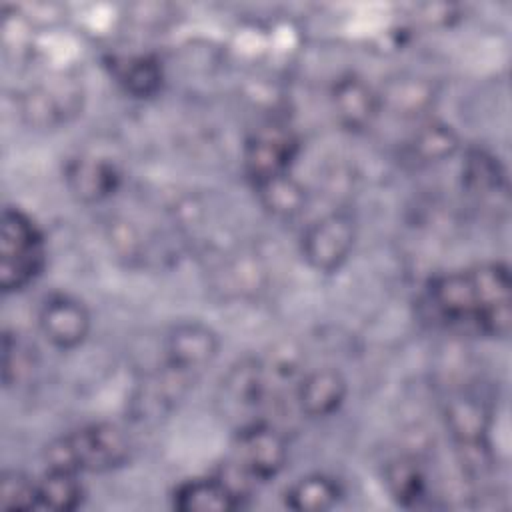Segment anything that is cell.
<instances>
[{
    "instance_id": "cell-1",
    "label": "cell",
    "mask_w": 512,
    "mask_h": 512,
    "mask_svg": "<svg viewBox=\"0 0 512 512\" xmlns=\"http://www.w3.org/2000/svg\"><path fill=\"white\" fill-rule=\"evenodd\" d=\"M44 458L48 468L74 474L110 472L128 462L130 440L120 426L94 422L52 440L46 446Z\"/></svg>"
},
{
    "instance_id": "cell-2",
    "label": "cell",
    "mask_w": 512,
    "mask_h": 512,
    "mask_svg": "<svg viewBox=\"0 0 512 512\" xmlns=\"http://www.w3.org/2000/svg\"><path fill=\"white\" fill-rule=\"evenodd\" d=\"M288 446L284 436L262 420L240 426L228 468L220 474L240 494H248L252 484L272 480L286 464Z\"/></svg>"
},
{
    "instance_id": "cell-3",
    "label": "cell",
    "mask_w": 512,
    "mask_h": 512,
    "mask_svg": "<svg viewBox=\"0 0 512 512\" xmlns=\"http://www.w3.org/2000/svg\"><path fill=\"white\" fill-rule=\"evenodd\" d=\"M46 264L44 236L20 208H4L0 224V288L16 292L34 282Z\"/></svg>"
},
{
    "instance_id": "cell-4",
    "label": "cell",
    "mask_w": 512,
    "mask_h": 512,
    "mask_svg": "<svg viewBox=\"0 0 512 512\" xmlns=\"http://www.w3.org/2000/svg\"><path fill=\"white\" fill-rule=\"evenodd\" d=\"M220 348L218 334L198 322L184 320L170 328L164 340V368L160 370L174 386H188L216 360Z\"/></svg>"
},
{
    "instance_id": "cell-5",
    "label": "cell",
    "mask_w": 512,
    "mask_h": 512,
    "mask_svg": "<svg viewBox=\"0 0 512 512\" xmlns=\"http://www.w3.org/2000/svg\"><path fill=\"white\" fill-rule=\"evenodd\" d=\"M356 222L348 212L336 210L310 222L302 232V256L318 272H336L352 254Z\"/></svg>"
},
{
    "instance_id": "cell-6",
    "label": "cell",
    "mask_w": 512,
    "mask_h": 512,
    "mask_svg": "<svg viewBox=\"0 0 512 512\" xmlns=\"http://www.w3.org/2000/svg\"><path fill=\"white\" fill-rule=\"evenodd\" d=\"M82 84L70 76H56L30 86L20 98V114L34 128H58L80 114Z\"/></svg>"
},
{
    "instance_id": "cell-7",
    "label": "cell",
    "mask_w": 512,
    "mask_h": 512,
    "mask_svg": "<svg viewBox=\"0 0 512 512\" xmlns=\"http://www.w3.org/2000/svg\"><path fill=\"white\" fill-rule=\"evenodd\" d=\"M478 298V324L476 330L504 338L512 324V282L508 266L502 262H486L470 268Z\"/></svg>"
},
{
    "instance_id": "cell-8",
    "label": "cell",
    "mask_w": 512,
    "mask_h": 512,
    "mask_svg": "<svg viewBox=\"0 0 512 512\" xmlns=\"http://www.w3.org/2000/svg\"><path fill=\"white\" fill-rule=\"evenodd\" d=\"M298 154V138L284 126L256 128L242 152V164L252 186L270 180L274 176L290 172V166Z\"/></svg>"
},
{
    "instance_id": "cell-9",
    "label": "cell",
    "mask_w": 512,
    "mask_h": 512,
    "mask_svg": "<svg viewBox=\"0 0 512 512\" xmlns=\"http://www.w3.org/2000/svg\"><path fill=\"white\" fill-rule=\"evenodd\" d=\"M38 326L54 348L72 350L86 340L90 332V314L74 296L52 294L40 306Z\"/></svg>"
},
{
    "instance_id": "cell-10",
    "label": "cell",
    "mask_w": 512,
    "mask_h": 512,
    "mask_svg": "<svg viewBox=\"0 0 512 512\" xmlns=\"http://www.w3.org/2000/svg\"><path fill=\"white\" fill-rule=\"evenodd\" d=\"M330 110L340 128L362 132L374 124L380 110L378 90L356 74H344L330 88Z\"/></svg>"
},
{
    "instance_id": "cell-11",
    "label": "cell",
    "mask_w": 512,
    "mask_h": 512,
    "mask_svg": "<svg viewBox=\"0 0 512 512\" xmlns=\"http://www.w3.org/2000/svg\"><path fill=\"white\" fill-rule=\"evenodd\" d=\"M428 300L434 312L446 324L476 328L478 298L470 276V268L436 276L428 284Z\"/></svg>"
},
{
    "instance_id": "cell-12",
    "label": "cell",
    "mask_w": 512,
    "mask_h": 512,
    "mask_svg": "<svg viewBox=\"0 0 512 512\" xmlns=\"http://www.w3.org/2000/svg\"><path fill=\"white\" fill-rule=\"evenodd\" d=\"M64 182L76 200L96 204L110 198L120 188L122 174L112 160L82 154L66 162Z\"/></svg>"
},
{
    "instance_id": "cell-13",
    "label": "cell",
    "mask_w": 512,
    "mask_h": 512,
    "mask_svg": "<svg viewBox=\"0 0 512 512\" xmlns=\"http://www.w3.org/2000/svg\"><path fill=\"white\" fill-rule=\"evenodd\" d=\"M346 394V378L332 366L316 368L304 374L296 386L298 408L310 418H326L334 414L344 404Z\"/></svg>"
},
{
    "instance_id": "cell-14",
    "label": "cell",
    "mask_w": 512,
    "mask_h": 512,
    "mask_svg": "<svg viewBox=\"0 0 512 512\" xmlns=\"http://www.w3.org/2000/svg\"><path fill=\"white\" fill-rule=\"evenodd\" d=\"M244 498V494L218 474L210 478H192L176 486L172 506L180 512H230L240 508Z\"/></svg>"
},
{
    "instance_id": "cell-15",
    "label": "cell",
    "mask_w": 512,
    "mask_h": 512,
    "mask_svg": "<svg viewBox=\"0 0 512 512\" xmlns=\"http://www.w3.org/2000/svg\"><path fill=\"white\" fill-rule=\"evenodd\" d=\"M380 110L398 118H420L436 100V88L430 78L420 74H396L378 90Z\"/></svg>"
},
{
    "instance_id": "cell-16",
    "label": "cell",
    "mask_w": 512,
    "mask_h": 512,
    "mask_svg": "<svg viewBox=\"0 0 512 512\" xmlns=\"http://www.w3.org/2000/svg\"><path fill=\"white\" fill-rule=\"evenodd\" d=\"M460 148V138L452 126L432 120L418 126L404 142L402 156L414 166H430L452 158Z\"/></svg>"
},
{
    "instance_id": "cell-17",
    "label": "cell",
    "mask_w": 512,
    "mask_h": 512,
    "mask_svg": "<svg viewBox=\"0 0 512 512\" xmlns=\"http://www.w3.org/2000/svg\"><path fill=\"white\" fill-rule=\"evenodd\" d=\"M266 390V366L254 358L234 364L222 380V398L240 412L256 410L264 402Z\"/></svg>"
},
{
    "instance_id": "cell-18",
    "label": "cell",
    "mask_w": 512,
    "mask_h": 512,
    "mask_svg": "<svg viewBox=\"0 0 512 512\" xmlns=\"http://www.w3.org/2000/svg\"><path fill=\"white\" fill-rule=\"evenodd\" d=\"M112 74L120 88L134 98H152L164 84L162 64L150 54L112 58Z\"/></svg>"
},
{
    "instance_id": "cell-19",
    "label": "cell",
    "mask_w": 512,
    "mask_h": 512,
    "mask_svg": "<svg viewBox=\"0 0 512 512\" xmlns=\"http://www.w3.org/2000/svg\"><path fill=\"white\" fill-rule=\"evenodd\" d=\"M384 484L400 506H418L428 492L422 464L414 456H396L384 468Z\"/></svg>"
},
{
    "instance_id": "cell-20",
    "label": "cell",
    "mask_w": 512,
    "mask_h": 512,
    "mask_svg": "<svg viewBox=\"0 0 512 512\" xmlns=\"http://www.w3.org/2000/svg\"><path fill=\"white\" fill-rule=\"evenodd\" d=\"M254 190L262 208L274 218L290 220L306 208V190L290 172L264 180L256 184Z\"/></svg>"
},
{
    "instance_id": "cell-21",
    "label": "cell",
    "mask_w": 512,
    "mask_h": 512,
    "mask_svg": "<svg viewBox=\"0 0 512 512\" xmlns=\"http://www.w3.org/2000/svg\"><path fill=\"white\" fill-rule=\"evenodd\" d=\"M464 188L476 198L506 196V172L498 158L486 150H470L462 164Z\"/></svg>"
},
{
    "instance_id": "cell-22",
    "label": "cell",
    "mask_w": 512,
    "mask_h": 512,
    "mask_svg": "<svg viewBox=\"0 0 512 512\" xmlns=\"http://www.w3.org/2000/svg\"><path fill=\"white\" fill-rule=\"evenodd\" d=\"M340 496L342 490L334 478L326 474H308L286 490L284 502L296 512H322L332 508Z\"/></svg>"
},
{
    "instance_id": "cell-23",
    "label": "cell",
    "mask_w": 512,
    "mask_h": 512,
    "mask_svg": "<svg viewBox=\"0 0 512 512\" xmlns=\"http://www.w3.org/2000/svg\"><path fill=\"white\" fill-rule=\"evenodd\" d=\"M36 486H38V508H44V510L70 512V510H76L84 498V488L78 480V474L68 470L48 468L44 476L36 480Z\"/></svg>"
},
{
    "instance_id": "cell-24",
    "label": "cell",
    "mask_w": 512,
    "mask_h": 512,
    "mask_svg": "<svg viewBox=\"0 0 512 512\" xmlns=\"http://www.w3.org/2000/svg\"><path fill=\"white\" fill-rule=\"evenodd\" d=\"M0 506L4 510L38 508L36 480H32L20 470H4L0 478Z\"/></svg>"
},
{
    "instance_id": "cell-25",
    "label": "cell",
    "mask_w": 512,
    "mask_h": 512,
    "mask_svg": "<svg viewBox=\"0 0 512 512\" xmlns=\"http://www.w3.org/2000/svg\"><path fill=\"white\" fill-rule=\"evenodd\" d=\"M32 368L30 348L20 340L16 332H4L2 338V380L4 386L18 384Z\"/></svg>"
}]
</instances>
